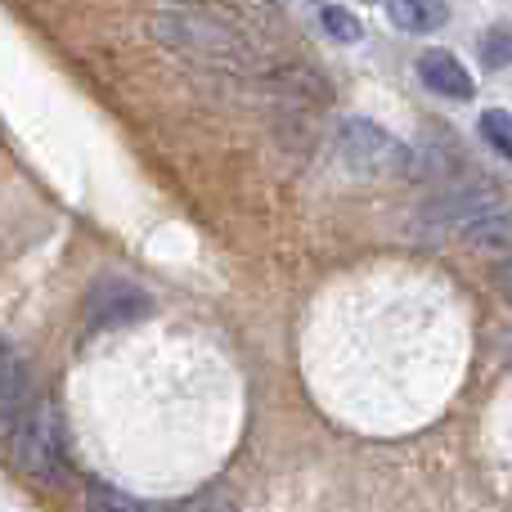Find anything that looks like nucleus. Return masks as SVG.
I'll use <instances>...</instances> for the list:
<instances>
[{"label":"nucleus","instance_id":"nucleus-15","mask_svg":"<svg viewBox=\"0 0 512 512\" xmlns=\"http://www.w3.org/2000/svg\"><path fill=\"white\" fill-rule=\"evenodd\" d=\"M198 512H234V508H225V504H207V508H198Z\"/></svg>","mask_w":512,"mask_h":512},{"label":"nucleus","instance_id":"nucleus-5","mask_svg":"<svg viewBox=\"0 0 512 512\" xmlns=\"http://www.w3.org/2000/svg\"><path fill=\"white\" fill-rule=\"evenodd\" d=\"M490 207H499V194L490 185H463V189H445V194H436L432 203L423 207V225H432V230H454L459 234L468 221H477L481 212H490Z\"/></svg>","mask_w":512,"mask_h":512},{"label":"nucleus","instance_id":"nucleus-12","mask_svg":"<svg viewBox=\"0 0 512 512\" xmlns=\"http://www.w3.org/2000/svg\"><path fill=\"white\" fill-rule=\"evenodd\" d=\"M319 27H324L328 41H342V45H355L364 36L360 18H355L346 5H319Z\"/></svg>","mask_w":512,"mask_h":512},{"label":"nucleus","instance_id":"nucleus-6","mask_svg":"<svg viewBox=\"0 0 512 512\" xmlns=\"http://www.w3.org/2000/svg\"><path fill=\"white\" fill-rule=\"evenodd\" d=\"M418 77L441 99H459L463 104V99L477 95V81H472V72L463 68V59L454 50H423L418 54Z\"/></svg>","mask_w":512,"mask_h":512},{"label":"nucleus","instance_id":"nucleus-2","mask_svg":"<svg viewBox=\"0 0 512 512\" xmlns=\"http://www.w3.org/2000/svg\"><path fill=\"white\" fill-rule=\"evenodd\" d=\"M9 454L14 468L27 477L45 481V486H63L68 481V450H63V418L50 400H32L18 427L9 432Z\"/></svg>","mask_w":512,"mask_h":512},{"label":"nucleus","instance_id":"nucleus-9","mask_svg":"<svg viewBox=\"0 0 512 512\" xmlns=\"http://www.w3.org/2000/svg\"><path fill=\"white\" fill-rule=\"evenodd\" d=\"M459 239L472 252H512V212L508 207H490L477 221H468L459 230Z\"/></svg>","mask_w":512,"mask_h":512},{"label":"nucleus","instance_id":"nucleus-1","mask_svg":"<svg viewBox=\"0 0 512 512\" xmlns=\"http://www.w3.org/2000/svg\"><path fill=\"white\" fill-rule=\"evenodd\" d=\"M153 41H162L167 50L189 54L198 63H216V68H248L252 63V41L239 32L234 23L216 14H203V9H189V5H167L153 14L149 23Z\"/></svg>","mask_w":512,"mask_h":512},{"label":"nucleus","instance_id":"nucleus-8","mask_svg":"<svg viewBox=\"0 0 512 512\" xmlns=\"http://www.w3.org/2000/svg\"><path fill=\"white\" fill-rule=\"evenodd\" d=\"M27 409H32V378H27L23 364L5 360L0 364V441H9V432Z\"/></svg>","mask_w":512,"mask_h":512},{"label":"nucleus","instance_id":"nucleus-14","mask_svg":"<svg viewBox=\"0 0 512 512\" xmlns=\"http://www.w3.org/2000/svg\"><path fill=\"white\" fill-rule=\"evenodd\" d=\"M495 288H499V297H504L508 306H512V256L495 270Z\"/></svg>","mask_w":512,"mask_h":512},{"label":"nucleus","instance_id":"nucleus-11","mask_svg":"<svg viewBox=\"0 0 512 512\" xmlns=\"http://www.w3.org/2000/svg\"><path fill=\"white\" fill-rule=\"evenodd\" d=\"M86 512H162V508L140 504V499L126 495V490L95 481V486H86Z\"/></svg>","mask_w":512,"mask_h":512},{"label":"nucleus","instance_id":"nucleus-3","mask_svg":"<svg viewBox=\"0 0 512 512\" xmlns=\"http://www.w3.org/2000/svg\"><path fill=\"white\" fill-rule=\"evenodd\" d=\"M337 158L355 176H405L414 171V153L369 117H342L337 122Z\"/></svg>","mask_w":512,"mask_h":512},{"label":"nucleus","instance_id":"nucleus-13","mask_svg":"<svg viewBox=\"0 0 512 512\" xmlns=\"http://www.w3.org/2000/svg\"><path fill=\"white\" fill-rule=\"evenodd\" d=\"M477 131L499 158H512V113L508 108H486V113L477 117Z\"/></svg>","mask_w":512,"mask_h":512},{"label":"nucleus","instance_id":"nucleus-7","mask_svg":"<svg viewBox=\"0 0 512 512\" xmlns=\"http://www.w3.org/2000/svg\"><path fill=\"white\" fill-rule=\"evenodd\" d=\"M387 9L391 27L409 36H427V32H441L450 23V5L445 0H382Z\"/></svg>","mask_w":512,"mask_h":512},{"label":"nucleus","instance_id":"nucleus-4","mask_svg":"<svg viewBox=\"0 0 512 512\" xmlns=\"http://www.w3.org/2000/svg\"><path fill=\"white\" fill-rule=\"evenodd\" d=\"M153 315V297L140 288L135 279H99L95 288L86 292V324L95 333L104 328H126V324H140V319Z\"/></svg>","mask_w":512,"mask_h":512},{"label":"nucleus","instance_id":"nucleus-16","mask_svg":"<svg viewBox=\"0 0 512 512\" xmlns=\"http://www.w3.org/2000/svg\"><path fill=\"white\" fill-rule=\"evenodd\" d=\"M167 5H185V0H167Z\"/></svg>","mask_w":512,"mask_h":512},{"label":"nucleus","instance_id":"nucleus-10","mask_svg":"<svg viewBox=\"0 0 512 512\" xmlns=\"http://www.w3.org/2000/svg\"><path fill=\"white\" fill-rule=\"evenodd\" d=\"M477 50H481V63H486V72L512 68V23H490L486 32H481Z\"/></svg>","mask_w":512,"mask_h":512}]
</instances>
